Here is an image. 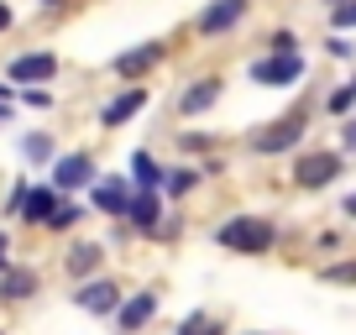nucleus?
Listing matches in <instances>:
<instances>
[{
    "label": "nucleus",
    "instance_id": "nucleus-1",
    "mask_svg": "<svg viewBox=\"0 0 356 335\" xmlns=\"http://www.w3.org/2000/svg\"><path fill=\"white\" fill-rule=\"evenodd\" d=\"M215 241H220L225 252H241V257H262L267 246H273V225L257 220V215H236V220H225L220 231H215Z\"/></svg>",
    "mask_w": 356,
    "mask_h": 335
},
{
    "label": "nucleus",
    "instance_id": "nucleus-2",
    "mask_svg": "<svg viewBox=\"0 0 356 335\" xmlns=\"http://www.w3.org/2000/svg\"><path fill=\"white\" fill-rule=\"evenodd\" d=\"M299 74H304V58L299 53H273V58H257V63H252L257 84H293Z\"/></svg>",
    "mask_w": 356,
    "mask_h": 335
},
{
    "label": "nucleus",
    "instance_id": "nucleus-3",
    "mask_svg": "<svg viewBox=\"0 0 356 335\" xmlns=\"http://www.w3.org/2000/svg\"><path fill=\"white\" fill-rule=\"evenodd\" d=\"M341 173V157L335 152H314V157H299V168H293V179H299V189H325V183Z\"/></svg>",
    "mask_w": 356,
    "mask_h": 335
},
{
    "label": "nucleus",
    "instance_id": "nucleus-4",
    "mask_svg": "<svg viewBox=\"0 0 356 335\" xmlns=\"http://www.w3.org/2000/svg\"><path fill=\"white\" fill-rule=\"evenodd\" d=\"M304 136V115H283V121H273L267 131H257V152H289L293 142Z\"/></svg>",
    "mask_w": 356,
    "mask_h": 335
},
{
    "label": "nucleus",
    "instance_id": "nucleus-5",
    "mask_svg": "<svg viewBox=\"0 0 356 335\" xmlns=\"http://www.w3.org/2000/svg\"><path fill=\"white\" fill-rule=\"evenodd\" d=\"M58 74V58L53 53H26L11 63V84H42V79Z\"/></svg>",
    "mask_w": 356,
    "mask_h": 335
},
{
    "label": "nucleus",
    "instance_id": "nucleus-6",
    "mask_svg": "<svg viewBox=\"0 0 356 335\" xmlns=\"http://www.w3.org/2000/svg\"><path fill=\"white\" fill-rule=\"evenodd\" d=\"M74 304H79V309H89V314H111L115 309V304H121V288H115V283H84V288H79L74 293Z\"/></svg>",
    "mask_w": 356,
    "mask_h": 335
},
{
    "label": "nucleus",
    "instance_id": "nucleus-7",
    "mask_svg": "<svg viewBox=\"0 0 356 335\" xmlns=\"http://www.w3.org/2000/svg\"><path fill=\"white\" fill-rule=\"evenodd\" d=\"M53 183L58 189H84V183H95V168H89L84 152H68L63 163L53 168Z\"/></svg>",
    "mask_w": 356,
    "mask_h": 335
},
{
    "label": "nucleus",
    "instance_id": "nucleus-8",
    "mask_svg": "<svg viewBox=\"0 0 356 335\" xmlns=\"http://www.w3.org/2000/svg\"><path fill=\"white\" fill-rule=\"evenodd\" d=\"M246 16V0H215L210 11L200 16V32L204 37H215V32H225V26H236Z\"/></svg>",
    "mask_w": 356,
    "mask_h": 335
},
{
    "label": "nucleus",
    "instance_id": "nucleus-9",
    "mask_svg": "<svg viewBox=\"0 0 356 335\" xmlns=\"http://www.w3.org/2000/svg\"><path fill=\"white\" fill-rule=\"evenodd\" d=\"M142 105H147V90H136V84H131L126 95H115V100L105 105V115H100V121H105V126H121V121H131V115L142 111Z\"/></svg>",
    "mask_w": 356,
    "mask_h": 335
},
{
    "label": "nucleus",
    "instance_id": "nucleus-10",
    "mask_svg": "<svg viewBox=\"0 0 356 335\" xmlns=\"http://www.w3.org/2000/svg\"><path fill=\"white\" fill-rule=\"evenodd\" d=\"M126 204H131V194H126V183H121V179H100V183H95V210H105V215H126Z\"/></svg>",
    "mask_w": 356,
    "mask_h": 335
},
{
    "label": "nucleus",
    "instance_id": "nucleus-11",
    "mask_svg": "<svg viewBox=\"0 0 356 335\" xmlns=\"http://www.w3.org/2000/svg\"><path fill=\"white\" fill-rule=\"evenodd\" d=\"M163 58V47L157 42H147V47H131V53H121L115 58V74H126V79H136V74H147V68Z\"/></svg>",
    "mask_w": 356,
    "mask_h": 335
},
{
    "label": "nucleus",
    "instance_id": "nucleus-12",
    "mask_svg": "<svg viewBox=\"0 0 356 335\" xmlns=\"http://www.w3.org/2000/svg\"><path fill=\"white\" fill-rule=\"evenodd\" d=\"M215 100H220V79H200V84L178 100V111H184V115H200L204 105H215Z\"/></svg>",
    "mask_w": 356,
    "mask_h": 335
},
{
    "label": "nucleus",
    "instance_id": "nucleus-13",
    "mask_svg": "<svg viewBox=\"0 0 356 335\" xmlns=\"http://www.w3.org/2000/svg\"><path fill=\"white\" fill-rule=\"evenodd\" d=\"M58 204H63V199H58L53 189H26V210H22V215H26V220H37V225H47Z\"/></svg>",
    "mask_w": 356,
    "mask_h": 335
},
{
    "label": "nucleus",
    "instance_id": "nucleus-14",
    "mask_svg": "<svg viewBox=\"0 0 356 335\" xmlns=\"http://www.w3.org/2000/svg\"><path fill=\"white\" fill-rule=\"evenodd\" d=\"M157 314V293H136L131 304H121V330H136V325H147Z\"/></svg>",
    "mask_w": 356,
    "mask_h": 335
},
{
    "label": "nucleus",
    "instance_id": "nucleus-15",
    "mask_svg": "<svg viewBox=\"0 0 356 335\" xmlns=\"http://www.w3.org/2000/svg\"><path fill=\"white\" fill-rule=\"evenodd\" d=\"M37 293V278L26 268H6V278H0V299H32Z\"/></svg>",
    "mask_w": 356,
    "mask_h": 335
},
{
    "label": "nucleus",
    "instance_id": "nucleus-16",
    "mask_svg": "<svg viewBox=\"0 0 356 335\" xmlns=\"http://www.w3.org/2000/svg\"><path fill=\"white\" fill-rule=\"evenodd\" d=\"M126 215H131L142 231H152V225H157V199H152V194H136V199L126 204Z\"/></svg>",
    "mask_w": 356,
    "mask_h": 335
},
{
    "label": "nucleus",
    "instance_id": "nucleus-17",
    "mask_svg": "<svg viewBox=\"0 0 356 335\" xmlns=\"http://www.w3.org/2000/svg\"><path fill=\"white\" fill-rule=\"evenodd\" d=\"M95 262H100V246H74L68 252V272H89Z\"/></svg>",
    "mask_w": 356,
    "mask_h": 335
},
{
    "label": "nucleus",
    "instance_id": "nucleus-18",
    "mask_svg": "<svg viewBox=\"0 0 356 335\" xmlns=\"http://www.w3.org/2000/svg\"><path fill=\"white\" fill-rule=\"evenodd\" d=\"M178 335H220V325H215L210 314H189V320L178 325Z\"/></svg>",
    "mask_w": 356,
    "mask_h": 335
},
{
    "label": "nucleus",
    "instance_id": "nucleus-19",
    "mask_svg": "<svg viewBox=\"0 0 356 335\" xmlns=\"http://www.w3.org/2000/svg\"><path fill=\"white\" fill-rule=\"evenodd\" d=\"M131 168H136V183H142V189H152V183H157V163H152L147 152H136Z\"/></svg>",
    "mask_w": 356,
    "mask_h": 335
},
{
    "label": "nucleus",
    "instance_id": "nucleus-20",
    "mask_svg": "<svg viewBox=\"0 0 356 335\" xmlns=\"http://www.w3.org/2000/svg\"><path fill=\"white\" fill-rule=\"evenodd\" d=\"M330 26H335V32L356 26V0H341V6H330Z\"/></svg>",
    "mask_w": 356,
    "mask_h": 335
},
{
    "label": "nucleus",
    "instance_id": "nucleus-21",
    "mask_svg": "<svg viewBox=\"0 0 356 335\" xmlns=\"http://www.w3.org/2000/svg\"><path fill=\"white\" fill-rule=\"evenodd\" d=\"M79 215H84V210H79V204H68V199H63V204H58V210H53V220H47V225H53V231H63V225H74Z\"/></svg>",
    "mask_w": 356,
    "mask_h": 335
},
{
    "label": "nucleus",
    "instance_id": "nucleus-22",
    "mask_svg": "<svg viewBox=\"0 0 356 335\" xmlns=\"http://www.w3.org/2000/svg\"><path fill=\"white\" fill-rule=\"evenodd\" d=\"M325 278L330 283H356V262H335V268H325Z\"/></svg>",
    "mask_w": 356,
    "mask_h": 335
},
{
    "label": "nucleus",
    "instance_id": "nucleus-23",
    "mask_svg": "<svg viewBox=\"0 0 356 335\" xmlns=\"http://www.w3.org/2000/svg\"><path fill=\"white\" fill-rule=\"evenodd\" d=\"M351 105H356V90H335L330 95V111L335 115H351Z\"/></svg>",
    "mask_w": 356,
    "mask_h": 335
},
{
    "label": "nucleus",
    "instance_id": "nucleus-24",
    "mask_svg": "<svg viewBox=\"0 0 356 335\" xmlns=\"http://www.w3.org/2000/svg\"><path fill=\"white\" fill-rule=\"evenodd\" d=\"M194 189V173H168V194H189Z\"/></svg>",
    "mask_w": 356,
    "mask_h": 335
},
{
    "label": "nucleus",
    "instance_id": "nucleus-25",
    "mask_svg": "<svg viewBox=\"0 0 356 335\" xmlns=\"http://www.w3.org/2000/svg\"><path fill=\"white\" fill-rule=\"evenodd\" d=\"M53 147H47V136H26V157H47Z\"/></svg>",
    "mask_w": 356,
    "mask_h": 335
},
{
    "label": "nucleus",
    "instance_id": "nucleus-26",
    "mask_svg": "<svg viewBox=\"0 0 356 335\" xmlns=\"http://www.w3.org/2000/svg\"><path fill=\"white\" fill-rule=\"evenodd\" d=\"M273 53H293V32H278V37H273Z\"/></svg>",
    "mask_w": 356,
    "mask_h": 335
},
{
    "label": "nucleus",
    "instance_id": "nucleus-27",
    "mask_svg": "<svg viewBox=\"0 0 356 335\" xmlns=\"http://www.w3.org/2000/svg\"><path fill=\"white\" fill-rule=\"evenodd\" d=\"M341 136H346V152H356V121H346V126H341Z\"/></svg>",
    "mask_w": 356,
    "mask_h": 335
},
{
    "label": "nucleus",
    "instance_id": "nucleus-28",
    "mask_svg": "<svg viewBox=\"0 0 356 335\" xmlns=\"http://www.w3.org/2000/svg\"><path fill=\"white\" fill-rule=\"evenodd\" d=\"M6 26H11V6H6V0H0V32H6Z\"/></svg>",
    "mask_w": 356,
    "mask_h": 335
},
{
    "label": "nucleus",
    "instance_id": "nucleus-29",
    "mask_svg": "<svg viewBox=\"0 0 356 335\" xmlns=\"http://www.w3.org/2000/svg\"><path fill=\"white\" fill-rule=\"evenodd\" d=\"M346 215H351V220H356V194H346Z\"/></svg>",
    "mask_w": 356,
    "mask_h": 335
},
{
    "label": "nucleus",
    "instance_id": "nucleus-30",
    "mask_svg": "<svg viewBox=\"0 0 356 335\" xmlns=\"http://www.w3.org/2000/svg\"><path fill=\"white\" fill-rule=\"evenodd\" d=\"M6 268H11V262H6V236H0V272H6Z\"/></svg>",
    "mask_w": 356,
    "mask_h": 335
},
{
    "label": "nucleus",
    "instance_id": "nucleus-31",
    "mask_svg": "<svg viewBox=\"0 0 356 335\" xmlns=\"http://www.w3.org/2000/svg\"><path fill=\"white\" fill-rule=\"evenodd\" d=\"M0 121H6V105H0Z\"/></svg>",
    "mask_w": 356,
    "mask_h": 335
},
{
    "label": "nucleus",
    "instance_id": "nucleus-32",
    "mask_svg": "<svg viewBox=\"0 0 356 335\" xmlns=\"http://www.w3.org/2000/svg\"><path fill=\"white\" fill-rule=\"evenodd\" d=\"M47 6H63V0H47Z\"/></svg>",
    "mask_w": 356,
    "mask_h": 335
},
{
    "label": "nucleus",
    "instance_id": "nucleus-33",
    "mask_svg": "<svg viewBox=\"0 0 356 335\" xmlns=\"http://www.w3.org/2000/svg\"><path fill=\"white\" fill-rule=\"evenodd\" d=\"M335 6H341V0H335Z\"/></svg>",
    "mask_w": 356,
    "mask_h": 335
},
{
    "label": "nucleus",
    "instance_id": "nucleus-34",
    "mask_svg": "<svg viewBox=\"0 0 356 335\" xmlns=\"http://www.w3.org/2000/svg\"><path fill=\"white\" fill-rule=\"evenodd\" d=\"M351 90H356V84H351Z\"/></svg>",
    "mask_w": 356,
    "mask_h": 335
}]
</instances>
